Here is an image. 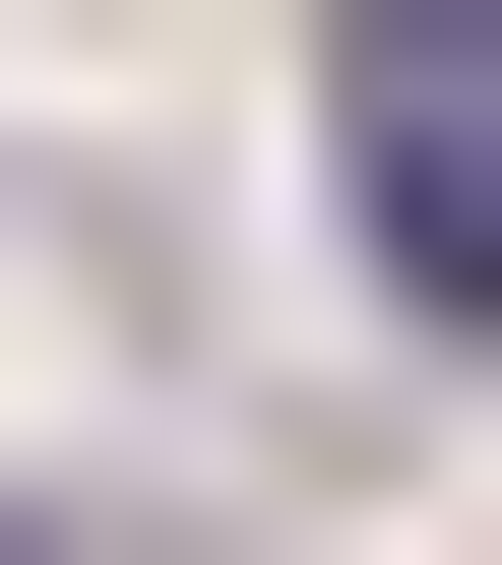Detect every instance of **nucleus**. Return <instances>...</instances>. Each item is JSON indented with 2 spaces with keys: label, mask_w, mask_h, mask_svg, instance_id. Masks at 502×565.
I'll return each instance as SVG.
<instances>
[{
  "label": "nucleus",
  "mask_w": 502,
  "mask_h": 565,
  "mask_svg": "<svg viewBox=\"0 0 502 565\" xmlns=\"http://www.w3.org/2000/svg\"><path fill=\"white\" fill-rule=\"evenodd\" d=\"M314 189H377V252L502 315V0H440V63H314Z\"/></svg>",
  "instance_id": "f257e3e1"
}]
</instances>
